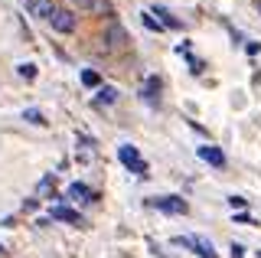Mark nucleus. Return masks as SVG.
<instances>
[{"label": "nucleus", "instance_id": "obj_4", "mask_svg": "<svg viewBox=\"0 0 261 258\" xmlns=\"http://www.w3.org/2000/svg\"><path fill=\"white\" fill-rule=\"evenodd\" d=\"M27 10L39 20H53V13L59 10V7H56L53 0H27Z\"/></svg>", "mask_w": 261, "mask_h": 258}, {"label": "nucleus", "instance_id": "obj_6", "mask_svg": "<svg viewBox=\"0 0 261 258\" xmlns=\"http://www.w3.org/2000/svg\"><path fill=\"white\" fill-rule=\"evenodd\" d=\"M199 157L206 160V164H212V167H222L225 164V154L219 147H209V144H206V147H199Z\"/></svg>", "mask_w": 261, "mask_h": 258}, {"label": "nucleus", "instance_id": "obj_8", "mask_svg": "<svg viewBox=\"0 0 261 258\" xmlns=\"http://www.w3.org/2000/svg\"><path fill=\"white\" fill-rule=\"evenodd\" d=\"M53 219H62V222H72V225H82V216L69 206H56L53 209Z\"/></svg>", "mask_w": 261, "mask_h": 258}, {"label": "nucleus", "instance_id": "obj_10", "mask_svg": "<svg viewBox=\"0 0 261 258\" xmlns=\"http://www.w3.org/2000/svg\"><path fill=\"white\" fill-rule=\"evenodd\" d=\"M157 92H160V82H157V79H147V85H144V101H153V98H157Z\"/></svg>", "mask_w": 261, "mask_h": 258}, {"label": "nucleus", "instance_id": "obj_1", "mask_svg": "<svg viewBox=\"0 0 261 258\" xmlns=\"http://www.w3.org/2000/svg\"><path fill=\"white\" fill-rule=\"evenodd\" d=\"M150 206L160 209V213H170V216H186V213H190L186 199H179V196H153Z\"/></svg>", "mask_w": 261, "mask_h": 258}, {"label": "nucleus", "instance_id": "obj_2", "mask_svg": "<svg viewBox=\"0 0 261 258\" xmlns=\"http://www.w3.org/2000/svg\"><path fill=\"white\" fill-rule=\"evenodd\" d=\"M176 245L193 248L199 258H216V248H212V242H206L202 236H176Z\"/></svg>", "mask_w": 261, "mask_h": 258}, {"label": "nucleus", "instance_id": "obj_3", "mask_svg": "<svg viewBox=\"0 0 261 258\" xmlns=\"http://www.w3.org/2000/svg\"><path fill=\"white\" fill-rule=\"evenodd\" d=\"M118 160H121L124 167H130L134 173H141V176L147 173V164L141 160V154H137V150L130 147V144H124V147H118Z\"/></svg>", "mask_w": 261, "mask_h": 258}, {"label": "nucleus", "instance_id": "obj_5", "mask_svg": "<svg viewBox=\"0 0 261 258\" xmlns=\"http://www.w3.org/2000/svg\"><path fill=\"white\" fill-rule=\"evenodd\" d=\"M49 23H53V27L59 30V33H72V30H75V17H72L69 10H62V7L53 13V20H49Z\"/></svg>", "mask_w": 261, "mask_h": 258}, {"label": "nucleus", "instance_id": "obj_12", "mask_svg": "<svg viewBox=\"0 0 261 258\" xmlns=\"http://www.w3.org/2000/svg\"><path fill=\"white\" fill-rule=\"evenodd\" d=\"M16 72H20L23 79H33V75H36V66H30V62H20V66H16Z\"/></svg>", "mask_w": 261, "mask_h": 258}, {"label": "nucleus", "instance_id": "obj_13", "mask_svg": "<svg viewBox=\"0 0 261 258\" xmlns=\"http://www.w3.org/2000/svg\"><path fill=\"white\" fill-rule=\"evenodd\" d=\"M27 121H33V124H46V121H43V115H39L36 108H30V111H27Z\"/></svg>", "mask_w": 261, "mask_h": 258}, {"label": "nucleus", "instance_id": "obj_9", "mask_svg": "<svg viewBox=\"0 0 261 258\" xmlns=\"http://www.w3.org/2000/svg\"><path fill=\"white\" fill-rule=\"evenodd\" d=\"M69 199H82V203H92L95 193L88 190L85 183H72V187H69Z\"/></svg>", "mask_w": 261, "mask_h": 258}, {"label": "nucleus", "instance_id": "obj_16", "mask_svg": "<svg viewBox=\"0 0 261 258\" xmlns=\"http://www.w3.org/2000/svg\"><path fill=\"white\" fill-rule=\"evenodd\" d=\"M255 7H258V10H261V0H255Z\"/></svg>", "mask_w": 261, "mask_h": 258}, {"label": "nucleus", "instance_id": "obj_14", "mask_svg": "<svg viewBox=\"0 0 261 258\" xmlns=\"http://www.w3.org/2000/svg\"><path fill=\"white\" fill-rule=\"evenodd\" d=\"M82 82H85V85H98V75H95V72H85V75H82Z\"/></svg>", "mask_w": 261, "mask_h": 258}, {"label": "nucleus", "instance_id": "obj_11", "mask_svg": "<svg viewBox=\"0 0 261 258\" xmlns=\"http://www.w3.org/2000/svg\"><path fill=\"white\" fill-rule=\"evenodd\" d=\"M111 101H118V92L114 88H101L98 92V105H111Z\"/></svg>", "mask_w": 261, "mask_h": 258}, {"label": "nucleus", "instance_id": "obj_15", "mask_svg": "<svg viewBox=\"0 0 261 258\" xmlns=\"http://www.w3.org/2000/svg\"><path fill=\"white\" fill-rule=\"evenodd\" d=\"M242 255H245V248L242 245H232V258H242Z\"/></svg>", "mask_w": 261, "mask_h": 258}, {"label": "nucleus", "instance_id": "obj_7", "mask_svg": "<svg viewBox=\"0 0 261 258\" xmlns=\"http://www.w3.org/2000/svg\"><path fill=\"white\" fill-rule=\"evenodd\" d=\"M79 10H92V13H111V4L108 0H75Z\"/></svg>", "mask_w": 261, "mask_h": 258}]
</instances>
